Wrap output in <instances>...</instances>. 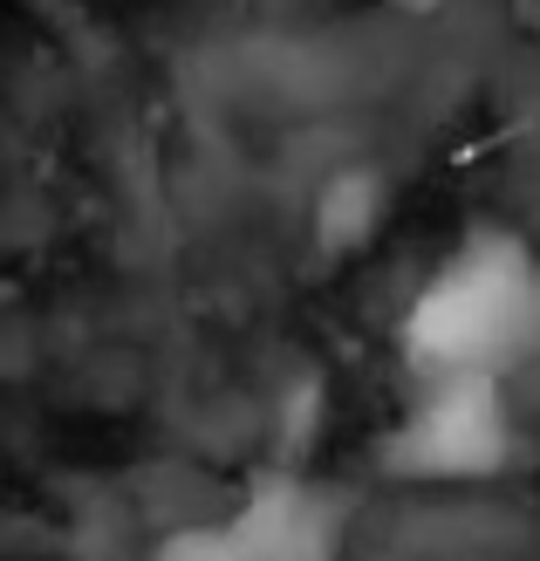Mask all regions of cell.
I'll list each match as a JSON object with an SVG mask.
<instances>
[{
  "label": "cell",
  "mask_w": 540,
  "mask_h": 561,
  "mask_svg": "<svg viewBox=\"0 0 540 561\" xmlns=\"http://www.w3.org/2000/svg\"><path fill=\"white\" fill-rule=\"evenodd\" d=\"M404 14H438V8H451V0H397Z\"/></svg>",
  "instance_id": "5b68a950"
},
{
  "label": "cell",
  "mask_w": 540,
  "mask_h": 561,
  "mask_svg": "<svg viewBox=\"0 0 540 561\" xmlns=\"http://www.w3.org/2000/svg\"><path fill=\"white\" fill-rule=\"evenodd\" d=\"M315 548H322V520L308 507V493L267 486L233 514L164 535L151 561H315Z\"/></svg>",
  "instance_id": "3957f363"
},
{
  "label": "cell",
  "mask_w": 540,
  "mask_h": 561,
  "mask_svg": "<svg viewBox=\"0 0 540 561\" xmlns=\"http://www.w3.org/2000/svg\"><path fill=\"white\" fill-rule=\"evenodd\" d=\"M520 459V417L506 398V377L451 370L417 377L411 404L377 445V472L397 486H479L499 480Z\"/></svg>",
  "instance_id": "7a4b0ae2"
},
{
  "label": "cell",
  "mask_w": 540,
  "mask_h": 561,
  "mask_svg": "<svg viewBox=\"0 0 540 561\" xmlns=\"http://www.w3.org/2000/svg\"><path fill=\"white\" fill-rule=\"evenodd\" d=\"M397 343L417 377H506L540 350V254L506 227L466 233L411 295Z\"/></svg>",
  "instance_id": "6da1fadb"
},
{
  "label": "cell",
  "mask_w": 540,
  "mask_h": 561,
  "mask_svg": "<svg viewBox=\"0 0 540 561\" xmlns=\"http://www.w3.org/2000/svg\"><path fill=\"white\" fill-rule=\"evenodd\" d=\"M363 185H369V179L349 172V179H335V185L322 192V219H315V227H322V247H335V254H343V247H356L369 227H377V213H369V206H377V192H369V199H356Z\"/></svg>",
  "instance_id": "277c9868"
}]
</instances>
